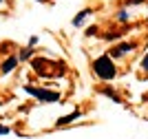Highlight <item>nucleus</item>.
<instances>
[{
    "label": "nucleus",
    "instance_id": "nucleus-5",
    "mask_svg": "<svg viewBox=\"0 0 148 139\" xmlns=\"http://www.w3.org/2000/svg\"><path fill=\"white\" fill-rule=\"evenodd\" d=\"M80 117V110H73L71 115H66V117H62L60 121H58V126H64V124H69V121H73V119H77Z\"/></svg>",
    "mask_w": 148,
    "mask_h": 139
},
{
    "label": "nucleus",
    "instance_id": "nucleus-2",
    "mask_svg": "<svg viewBox=\"0 0 148 139\" xmlns=\"http://www.w3.org/2000/svg\"><path fill=\"white\" fill-rule=\"evenodd\" d=\"M29 95H33L40 102H60V93L56 91H47V88H33V86H27L25 88Z\"/></svg>",
    "mask_w": 148,
    "mask_h": 139
},
{
    "label": "nucleus",
    "instance_id": "nucleus-12",
    "mask_svg": "<svg viewBox=\"0 0 148 139\" xmlns=\"http://www.w3.org/2000/svg\"><path fill=\"white\" fill-rule=\"evenodd\" d=\"M40 2H42V0H40Z\"/></svg>",
    "mask_w": 148,
    "mask_h": 139
},
{
    "label": "nucleus",
    "instance_id": "nucleus-7",
    "mask_svg": "<svg viewBox=\"0 0 148 139\" xmlns=\"http://www.w3.org/2000/svg\"><path fill=\"white\" fill-rule=\"evenodd\" d=\"M142 68H144V71L148 73V53H146V55L142 58Z\"/></svg>",
    "mask_w": 148,
    "mask_h": 139
},
{
    "label": "nucleus",
    "instance_id": "nucleus-10",
    "mask_svg": "<svg viewBox=\"0 0 148 139\" xmlns=\"http://www.w3.org/2000/svg\"><path fill=\"white\" fill-rule=\"evenodd\" d=\"M0 135H9V128L2 126V124H0Z\"/></svg>",
    "mask_w": 148,
    "mask_h": 139
},
{
    "label": "nucleus",
    "instance_id": "nucleus-3",
    "mask_svg": "<svg viewBox=\"0 0 148 139\" xmlns=\"http://www.w3.org/2000/svg\"><path fill=\"white\" fill-rule=\"evenodd\" d=\"M133 49H135L133 42H124V44H119L117 49H113V55H124V53H128V51H133Z\"/></svg>",
    "mask_w": 148,
    "mask_h": 139
},
{
    "label": "nucleus",
    "instance_id": "nucleus-11",
    "mask_svg": "<svg viewBox=\"0 0 148 139\" xmlns=\"http://www.w3.org/2000/svg\"><path fill=\"white\" fill-rule=\"evenodd\" d=\"M130 5H137V2H144V0H128Z\"/></svg>",
    "mask_w": 148,
    "mask_h": 139
},
{
    "label": "nucleus",
    "instance_id": "nucleus-4",
    "mask_svg": "<svg viewBox=\"0 0 148 139\" xmlns=\"http://www.w3.org/2000/svg\"><path fill=\"white\" fill-rule=\"evenodd\" d=\"M88 16H91V9H82L80 13H77V16H75V20H73V24L75 27H80L82 22H84V20L88 18Z\"/></svg>",
    "mask_w": 148,
    "mask_h": 139
},
{
    "label": "nucleus",
    "instance_id": "nucleus-8",
    "mask_svg": "<svg viewBox=\"0 0 148 139\" xmlns=\"http://www.w3.org/2000/svg\"><path fill=\"white\" fill-rule=\"evenodd\" d=\"M31 51H33V47L25 49V51H22V55H20V58H22V60H25V58H29V55H31Z\"/></svg>",
    "mask_w": 148,
    "mask_h": 139
},
{
    "label": "nucleus",
    "instance_id": "nucleus-1",
    "mask_svg": "<svg viewBox=\"0 0 148 139\" xmlns=\"http://www.w3.org/2000/svg\"><path fill=\"white\" fill-rule=\"evenodd\" d=\"M93 73L97 75L102 82H108V79L115 77V64H113V60L108 58V55H102V58H97V60L93 62Z\"/></svg>",
    "mask_w": 148,
    "mask_h": 139
},
{
    "label": "nucleus",
    "instance_id": "nucleus-6",
    "mask_svg": "<svg viewBox=\"0 0 148 139\" xmlns=\"http://www.w3.org/2000/svg\"><path fill=\"white\" fill-rule=\"evenodd\" d=\"M16 64H18V60H16V58H9V60H7L5 64H2V73L13 71V68H16Z\"/></svg>",
    "mask_w": 148,
    "mask_h": 139
},
{
    "label": "nucleus",
    "instance_id": "nucleus-9",
    "mask_svg": "<svg viewBox=\"0 0 148 139\" xmlns=\"http://www.w3.org/2000/svg\"><path fill=\"white\" fill-rule=\"evenodd\" d=\"M117 20H128V11H122V13L117 16Z\"/></svg>",
    "mask_w": 148,
    "mask_h": 139
}]
</instances>
